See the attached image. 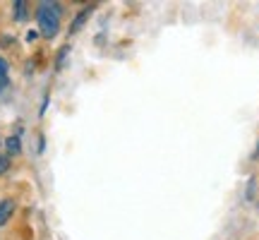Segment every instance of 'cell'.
<instances>
[{"label":"cell","mask_w":259,"mask_h":240,"mask_svg":"<svg viewBox=\"0 0 259 240\" xmlns=\"http://www.w3.org/2000/svg\"><path fill=\"white\" fill-rule=\"evenodd\" d=\"M12 212H15V202H12V199H3V202H0V226L12 216Z\"/></svg>","instance_id":"cell-2"},{"label":"cell","mask_w":259,"mask_h":240,"mask_svg":"<svg viewBox=\"0 0 259 240\" xmlns=\"http://www.w3.org/2000/svg\"><path fill=\"white\" fill-rule=\"evenodd\" d=\"M10 168V158L8 156H0V173H5Z\"/></svg>","instance_id":"cell-5"},{"label":"cell","mask_w":259,"mask_h":240,"mask_svg":"<svg viewBox=\"0 0 259 240\" xmlns=\"http://www.w3.org/2000/svg\"><path fill=\"white\" fill-rule=\"evenodd\" d=\"M5 144H8V151H10V154H17V151H19V139L17 137H10Z\"/></svg>","instance_id":"cell-3"},{"label":"cell","mask_w":259,"mask_h":240,"mask_svg":"<svg viewBox=\"0 0 259 240\" xmlns=\"http://www.w3.org/2000/svg\"><path fill=\"white\" fill-rule=\"evenodd\" d=\"M5 72H8V65H5V60H0V87L5 84Z\"/></svg>","instance_id":"cell-4"},{"label":"cell","mask_w":259,"mask_h":240,"mask_svg":"<svg viewBox=\"0 0 259 240\" xmlns=\"http://www.w3.org/2000/svg\"><path fill=\"white\" fill-rule=\"evenodd\" d=\"M38 27H41V34L46 38L56 36L58 29H60V8L53 5V3H44L41 8H38Z\"/></svg>","instance_id":"cell-1"},{"label":"cell","mask_w":259,"mask_h":240,"mask_svg":"<svg viewBox=\"0 0 259 240\" xmlns=\"http://www.w3.org/2000/svg\"><path fill=\"white\" fill-rule=\"evenodd\" d=\"M17 5V17H22L24 15V3H15Z\"/></svg>","instance_id":"cell-6"}]
</instances>
